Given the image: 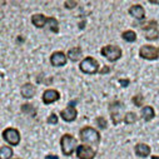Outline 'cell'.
<instances>
[{"instance_id":"6da1fadb","label":"cell","mask_w":159,"mask_h":159,"mask_svg":"<svg viewBox=\"0 0 159 159\" xmlns=\"http://www.w3.org/2000/svg\"><path fill=\"white\" fill-rule=\"evenodd\" d=\"M80 139L82 142L84 143H89V144H93V145H98L99 142H100V135L99 133L94 129V128H90V127H85L80 130Z\"/></svg>"},{"instance_id":"7a4b0ae2","label":"cell","mask_w":159,"mask_h":159,"mask_svg":"<svg viewBox=\"0 0 159 159\" xmlns=\"http://www.w3.org/2000/svg\"><path fill=\"white\" fill-rule=\"evenodd\" d=\"M60 145H61V152H63V154H65L66 157L71 155L73 152L75 150V148H78V147H76V139H75L73 135H70V134H64V135L61 137V139H60Z\"/></svg>"},{"instance_id":"3957f363","label":"cell","mask_w":159,"mask_h":159,"mask_svg":"<svg viewBox=\"0 0 159 159\" xmlns=\"http://www.w3.org/2000/svg\"><path fill=\"white\" fill-rule=\"evenodd\" d=\"M100 53L109 61H115V60H118L119 58L122 57V49L119 48V47H116V45H107V47H103L102 50H100Z\"/></svg>"},{"instance_id":"277c9868","label":"cell","mask_w":159,"mask_h":159,"mask_svg":"<svg viewBox=\"0 0 159 159\" xmlns=\"http://www.w3.org/2000/svg\"><path fill=\"white\" fill-rule=\"evenodd\" d=\"M80 70L85 74H95L98 71V68H99V64L98 61L92 58V57H87L85 59H83L80 61V65H79Z\"/></svg>"},{"instance_id":"5b68a950","label":"cell","mask_w":159,"mask_h":159,"mask_svg":"<svg viewBox=\"0 0 159 159\" xmlns=\"http://www.w3.org/2000/svg\"><path fill=\"white\" fill-rule=\"evenodd\" d=\"M139 55L147 60H155L159 58V47L143 45L139 50Z\"/></svg>"},{"instance_id":"8992f818","label":"cell","mask_w":159,"mask_h":159,"mask_svg":"<svg viewBox=\"0 0 159 159\" xmlns=\"http://www.w3.org/2000/svg\"><path fill=\"white\" fill-rule=\"evenodd\" d=\"M142 29L145 33V38L148 39V40H155V39H158L159 30H158V23L155 20L148 21V24L142 26Z\"/></svg>"},{"instance_id":"52a82bcc","label":"cell","mask_w":159,"mask_h":159,"mask_svg":"<svg viewBox=\"0 0 159 159\" xmlns=\"http://www.w3.org/2000/svg\"><path fill=\"white\" fill-rule=\"evenodd\" d=\"M122 109H123V104L120 102H114V103L110 104L109 110H110L111 120H113L114 124H119V123H120V120H122V114H120Z\"/></svg>"},{"instance_id":"ba28073f","label":"cell","mask_w":159,"mask_h":159,"mask_svg":"<svg viewBox=\"0 0 159 159\" xmlns=\"http://www.w3.org/2000/svg\"><path fill=\"white\" fill-rule=\"evenodd\" d=\"M3 138L11 145H18L20 142V134L14 128H8L3 132Z\"/></svg>"},{"instance_id":"9c48e42d","label":"cell","mask_w":159,"mask_h":159,"mask_svg":"<svg viewBox=\"0 0 159 159\" xmlns=\"http://www.w3.org/2000/svg\"><path fill=\"white\" fill-rule=\"evenodd\" d=\"M76 157L79 159H93L95 157V150L89 145H79L76 148Z\"/></svg>"},{"instance_id":"30bf717a","label":"cell","mask_w":159,"mask_h":159,"mask_svg":"<svg viewBox=\"0 0 159 159\" xmlns=\"http://www.w3.org/2000/svg\"><path fill=\"white\" fill-rule=\"evenodd\" d=\"M76 115H78V111L76 109L73 107V103L69 104V107H66L65 109H63L60 111V116L64 119L65 122H73L76 119Z\"/></svg>"},{"instance_id":"8fae6325","label":"cell","mask_w":159,"mask_h":159,"mask_svg":"<svg viewBox=\"0 0 159 159\" xmlns=\"http://www.w3.org/2000/svg\"><path fill=\"white\" fill-rule=\"evenodd\" d=\"M50 63L54 66H63L66 64V57L63 52H55L50 57Z\"/></svg>"},{"instance_id":"7c38bea8","label":"cell","mask_w":159,"mask_h":159,"mask_svg":"<svg viewBox=\"0 0 159 159\" xmlns=\"http://www.w3.org/2000/svg\"><path fill=\"white\" fill-rule=\"evenodd\" d=\"M59 98H60L59 92H57V90H54V89L45 90L44 94H43V102H44L45 104H52V103L59 100Z\"/></svg>"},{"instance_id":"4fadbf2b","label":"cell","mask_w":159,"mask_h":159,"mask_svg":"<svg viewBox=\"0 0 159 159\" xmlns=\"http://www.w3.org/2000/svg\"><path fill=\"white\" fill-rule=\"evenodd\" d=\"M129 14H130L132 16H134L135 19L142 20V19H144V16H145V10H144V8H143L140 4H135V5H132V7L129 8Z\"/></svg>"},{"instance_id":"5bb4252c","label":"cell","mask_w":159,"mask_h":159,"mask_svg":"<svg viewBox=\"0 0 159 159\" xmlns=\"http://www.w3.org/2000/svg\"><path fill=\"white\" fill-rule=\"evenodd\" d=\"M48 19H49V18H47V16L43 15V14H34V15L31 16V23H33L36 28H44L45 24L48 23Z\"/></svg>"},{"instance_id":"9a60e30c","label":"cell","mask_w":159,"mask_h":159,"mask_svg":"<svg viewBox=\"0 0 159 159\" xmlns=\"http://www.w3.org/2000/svg\"><path fill=\"white\" fill-rule=\"evenodd\" d=\"M35 92H36V90H35V87H34L33 84H30V83H26V84H24V85L21 87V95H23V98L30 99V98L34 97Z\"/></svg>"},{"instance_id":"2e32d148","label":"cell","mask_w":159,"mask_h":159,"mask_svg":"<svg viewBox=\"0 0 159 159\" xmlns=\"http://www.w3.org/2000/svg\"><path fill=\"white\" fill-rule=\"evenodd\" d=\"M135 154L138 157H142V158H145L150 154V147L147 145V144H143V143H139L135 145Z\"/></svg>"},{"instance_id":"e0dca14e","label":"cell","mask_w":159,"mask_h":159,"mask_svg":"<svg viewBox=\"0 0 159 159\" xmlns=\"http://www.w3.org/2000/svg\"><path fill=\"white\" fill-rule=\"evenodd\" d=\"M154 115H155V111H154V109H153V107H143L142 108V116H143V119L145 122H149V120H152V119L154 118Z\"/></svg>"},{"instance_id":"ac0fdd59","label":"cell","mask_w":159,"mask_h":159,"mask_svg":"<svg viewBox=\"0 0 159 159\" xmlns=\"http://www.w3.org/2000/svg\"><path fill=\"white\" fill-rule=\"evenodd\" d=\"M66 57H68V58H69L71 61H76V60L80 59V57H82V49L79 48V47L71 48V49L68 52Z\"/></svg>"},{"instance_id":"d6986e66","label":"cell","mask_w":159,"mask_h":159,"mask_svg":"<svg viewBox=\"0 0 159 159\" xmlns=\"http://www.w3.org/2000/svg\"><path fill=\"white\" fill-rule=\"evenodd\" d=\"M13 157V149L10 147H2L0 148V159H10Z\"/></svg>"},{"instance_id":"ffe728a7","label":"cell","mask_w":159,"mask_h":159,"mask_svg":"<svg viewBox=\"0 0 159 159\" xmlns=\"http://www.w3.org/2000/svg\"><path fill=\"white\" fill-rule=\"evenodd\" d=\"M122 36H123L124 40L128 42V43H133V42L137 40V34H135V31H133V30H127V31H124V33L122 34Z\"/></svg>"},{"instance_id":"44dd1931","label":"cell","mask_w":159,"mask_h":159,"mask_svg":"<svg viewBox=\"0 0 159 159\" xmlns=\"http://www.w3.org/2000/svg\"><path fill=\"white\" fill-rule=\"evenodd\" d=\"M21 111L28 114L29 116H35L36 115V109L31 105V104H24L21 105Z\"/></svg>"},{"instance_id":"7402d4cb","label":"cell","mask_w":159,"mask_h":159,"mask_svg":"<svg viewBox=\"0 0 159 159\" xmlns=\"http://www.w3.org/2000/svg\"><path fill=\"white\" fill-rule=\"evenodd\" d=\"M137 119H138V118H137V114H135V113L128 111V113H125L123 120L125 122V124H133V123L137 122Z\"/></svg>"},{"instance_id":"603a6c76","label":"cell","mask_w":159,"mask_h":159,"mask_svg":"<svg viewBox=\"0 0 159 159\" xmlns=\"http://www.w3.org/2000/svg\"><path fill=\"white\" fill-rule=\"evenodd\" d=\"M48 24H49V29L53 33H58L59 31V23L55 18H49L48 19Z\"/></svg>"},{"instance_id":"cb8c5ba5","label":"cell","mask_w":159,"mask_h":159,"mask_svg":"<svg viewBox=\"0 0 159 159\" xmlns=\"http://www.w3.org/2000/svg\"><path fill=\"white\" fill-rule=\"evenodd\" d=\"M95 122H97V125H98L100 129H105V128H107V120H105V118L98 116V118L95 119Z\"/></svg>"},{"instance_id":"d4e9b609","label":"cell","mask_w":159,"mask_h":159,"mask_svg":"<svg viewBox=\"0 0 159 159\" xmlns=\"http://www.w3.org/2000/svg\"><path fill=\"white\" fill-rule=\"evenodd\" d=\"M143 102H144V98H143V95L138 94V95L133 97V103L135 104V107H143Z\"/></svg>"},{"instance_id":"484cf974","label":"cell","mask_w":159,"mask_h":159,"mask_svg":"<svg viewBox=\"0 0 159 159\" xmlns=\"http://www.w3.org/2000/svg\"><path fill=\"white\" fill-rule=\"evenodd\" d=\"M48 123L49 124H57L58 123V115L57 114H50V116L48 118Z\"/></svg>"},{"instance_id":"4316f807","label":"cell","mask_w":159,"mask_h":159,"mask_svg":"<svg viewBox=\"0 0 159 159\" xmlns=\"http://www.w3.org/2000/svg\"><path fill=\"white\" fill-rule=\"evenodd\" d=\"M76 5H78V3H76V2H65V3H64V7H65V8H68V9H71V8L76 7Z\"/></svg>"},{"instance_id":"83f0119b","label":"cell","mask_w":159,"mask_h":159,"mask_svg":"<svg viewBox=\"0 0 159 159\" xmlns=\"http://www.w3.org/2000/svg\"><path fill=\"white\" fill-rule=\"evenodd\" d=\"M119 83H120L122 87H124V88L129 85V80H128V79H125V80H124V79H120V80H119Z\"/></svg>"},{"instance_id":"f1b7e54d","label":"cell","mask_w":159,"mask_h":159,"mask_svg":"<svg viewBox=\"0 0 159 159\" xmlns=\"http://www.w3.org/2000/svg\"><path fill=\"white\" fill-rule=\"evenodd\" d=\"M45 159H59V158H58L57 155H52V154H50V155H47Z\"/></svg>"},{"instance_id":"f546056e","label":"cell","mask_w":159,"mask_h":159,"mask_svg":"<svg viewBox=\"0 0 159 159\" xmlns=\"http://www.w3.org/2000/svg\"><path fill=\"white\" fill-rule=\"evenodd\" d=\"M108 71H109V68H104V69H102V70H100V73H102V74L108 73Z\"/></svg>"},{"instance_id":"4dcf8cb0","label":"cell","mask_w":159,"mask_h":159,"mask_svg":"<svg viewBox=\"0 0 159 159\" xmlns=\"http://www.w3.org/2000/svg\"><path fill=\"white\" fill-rule=\"evenodd\" d=\"M150 4H159V0H149Z\"/></svg>"},{"instance_id":"1f68e13d","label":"cell","mask_w":159,"mask_h":159,"mask_svg":"<svg viewBox=\"0 0 159 159\" xmlns=\"http://www.w3.org/2000/svg\"><path fill=\"white\" fill-rule=\"evenodd\" d=\"M152 159H159V155H153Z\"/></svg>"},{"instance_id":"d6a6232c","label":"cell","mask_w":159,"mask_h":159,"mask_svg":"<svg viewBox=\"0 0 159 159\" xmlns=\"http://www.w3.org/2000/svg\"><path fill=\"white\" fill-rule=\"evenodd\" d=\"M18 159H19V158H18Z\"/></svg>"}]
</instances>
